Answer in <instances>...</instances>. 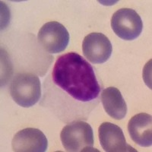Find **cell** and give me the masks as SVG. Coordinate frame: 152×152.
Here are the masks:
<instances>
[{
	"label": "cell",
	"instance_id": "cell-1",
	"mask_svg": "<svg viewBox=\"0 0 152 152\" xmlns=\"http://www.w3.org/2000/svg\"><path fill=\"white\" fill-rule=\"evenodd\" d=\"M53 81L75 100L89 102L97 99L100 88L91 65L76 53L57 59L53 70Z\"/></svg>",
	"mask_w": 152,
	"mask_h": 152
},
{
	"label": "cell",
	"instance_id": "cell-2",
	"mask_svg": "<svg viewBox=\"0 0 152 152\" xmlns=\"http://www.w3.org/2000/svg\"><path fill=\"white\" fill-rule=\"evenodd\" d=\"M40 81L37 76L31 73L18 74L11 84V96L18 105L31 107L40 100Z\"/></svg>",
	"mask_w": 152,
	"mask_h": 152
},
{
	"label": "cell",
	"instance_id": "cell-3",
	"mask_svg": "<svg viewBox=\"0 0 152 152\" xmlns=\"http://www.w3.org/2000/svg\"><path fill=\"white\" fill-rule=\"evenodd\" d=\"M60 138L67 151H88L93 148V130L85 122H74L65 126L61 132Z\"/></svg>",
	"mask_w": 152,
	"mask_h": 152
},
{
	"label": "cell",
	"instance_id": "cell-4",
	"mask_svg": "<svg viewBox=\"0 0 152 152\" xmlns=\"http://www.w3.org/2000/svg\"><path fill=\"white\" fill-rule=\"evenodd\" d=\"M113 31L119 37L125 40H133L140 36L143 23L140 15L131 9L116 11L111 18Z\"/></svg>",
	"mask_w": 152,
	"mask_h": 152
},
{
	"label": "cell",
	"instance_id": "cell-5",
	"mask_svg": "<svg viewBox=\"0 0 152 152\" xmlns=\"http://www.w3.org/2000/svg\"><path fill=\"white\" fill-rule=\"evenodd\" d=\"M37 39L46 51L50 53H58L64 51L69 45V34L62 24L50 21L40 28Z\"/></svg>",
	"mask_w": 152,
	"mask_h": 152
},
{
	"label": "cell",
	"instance_id": "cell-6",
	"mask_svg": "<svg viewBox=\"0 0 152 152\" xmlns=\"http://www.w3.org/2000/svg\"><path fill=\"white\" fill-rule=\"evenodd\" d=\"M82 50L84 56L94 64H102L107 62L113 52L111 42L101 33L87 35L83 40Z\"/></svg>",
	"mask_w": 152,
	"mask_h": 152
},
{
	"label": "cell",
	"instance_id": "cell-7",
	"mask_svg": "<svg viewBox=\"0 0 152 152\" xmlns=\"http://www.w3.org/2000/svg\"><path fill=\"white\" fill-rule=\"evenodd\" d=\"M12 146V150L17 152H44L48 147V142L40 129L28 128L16 133Z\"/></svg>",
	"mask_w": 152,
	"mask_h": 152
},
{
	"label": "cell",
	"instance_id": "cell-8",
	"mask_svg": "<svg viewBox=\"0 0 152 152\" xmlns=\"http://www.w3.org/2000/svg\"><path fill=\"white\" fill-rule=\"evenodd\" d=\"M99 140L103 149L107 152L136 151L126 143L120 127L111 123H104L99 126Z\"/></svg>",
	"mask_w": 152,
	"mask_h": 152
},
{
	"label": "cell",
	"instance_id": "cell-9",
	"mask_svg": "<svg viewBox=\"0 0 152 152\" xmlns=\"http://www.w3.org/2000/svg\"><path fill=\"white\" fill-rule=\"evenodd\" d=\"M130 137L137 145L142 147H150L152 145L151 116L141 113L132 117L128 123Z\"/></svg>",
	"mask_w": 152,
	"mask_h": 152
},
{
	"label": "cell",
	"instance_id": "cell-10",
	"mask_svg": "<svg viewBox=\"0 0 152 152\" xmlns=\"http://www.w3.org/2000/svg\"><path fill=\"white\" fill-rule=\"evenodd\" d=\"M101 101L104 110L110 117L120 120L126 116V103L121 92L116 88L110 87L104 89L101 94Z\"/></svg>",
	"mask_w": 152,
	"mask_h": 152
}]
</instances>
